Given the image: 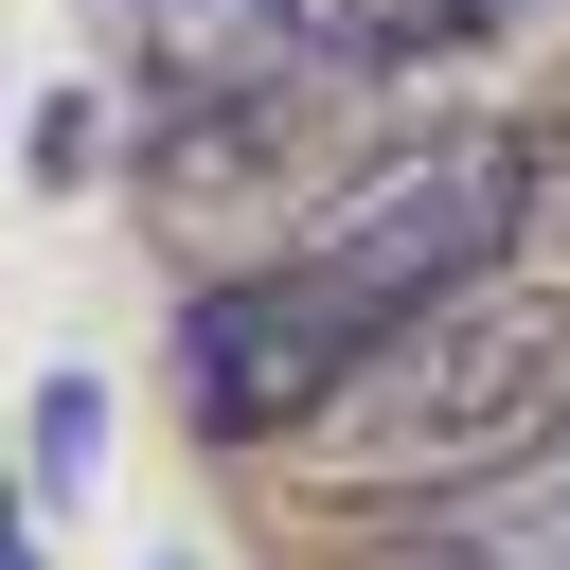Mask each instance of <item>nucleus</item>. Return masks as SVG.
<instances>
[{
  "instance_id": "f257e3e1",
  "label": "nucleus",
  "mask_w": 570,
  "mask_h": 570,
  "mask_svg": "<svg viewBox=\"0 0 570 570\" xmlns=\"http://www.w3.org/2000/svg\"><path fill=\"white\" fill-rule=\"evenodd\" d=\"M321 481H356V499H463V481H517V463H552L570 445V285H481V303H445V321H410L321 428Z\"/></svg>"
},
{
  "instance_id": "f03ea898",
  "label": "nucleus",
  "mask_w": 570,
  "mask_h": 570,
  "mask_svg": "<svg viewBox=\"0 0 570 570\" xmlns=\"http://www.w3.org/2000/svg\"><path fill=\"white\" fill-rule=\"evenodd\" d=\"M534 196H552V142H534V125H428V142H392V160L303 232V267H321L374 338H410V321L481 303V285L534 249Z\"/></svg>"
},
{
  "instance_id": "7ed1b4c3",
  "label": "nucleus",
  "mask_w": 570,
  "mask_h": 570,
  "mask_svg": "<svg viewBox=\"0 0 570 570\" xmlns=\"http://www.w3.org/2000/svg\"><path fill=\"white\" fill-rule=\"evenodd\" d=\"M374 356H392V338H374L303 249H285V267H232V285L178 303V410H196L214 445H285V428H321Z\"/></svg>"
},
{
  "instance_id": "20e7f679",
  "label": "nucleus",
  "mask_w": 570,
  "mask_h": 570,
  "mask_svg": "<svg viewBox=\"0 0 570 570\" xmlns=\"http://www.w3.org/2000/svg\"><path fill=\"white\" fill-rule=\"evenodd\" d=\"M517 0H267V36H285V71L321 89V71H428V53H481Z\"/></svg>"
},
{
  "instance_id": "39448f33",
  "label": "nucleus",
  "mask_w": 570,
  "mask_h": 570,
  "mask_svg": "<svg viewBox=\"0 0 570 570\" xmlns=\"http://www.w3.org/2000/svg\"><path fill=\"white\" fill-rule=\"evenodd\" d=\"M89 428H107V392H36V481H89Z\"/></svg>"
},
{
  "instance_id": "423d86ee",
  "label": "nucleus",
  "mask_w": 570,
  "mask_h": 570,
  "mask_svg": "<svg viewBox=\"0 0 570 570\" xmlns=\"http://www.w3.org/2000/svg\"><path fill=\"white\" fill-rule=\"evenodd\" d=\"M0 570H36V534H18V499H0Z\"/></svg>"
}]
</instances>
